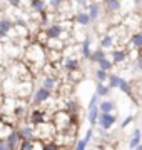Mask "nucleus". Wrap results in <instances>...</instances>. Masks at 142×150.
Returning a JSON list of instances; mask_svg holds the SVG:
<instances>
[{
    "label": "nucleus",
    "instance_id": "nucleus-1",
    "mask_svg": "<svg viewBox=\"0 0 142 150\" xmlns=\"http://www.w3.org/2000/svg\"><path fill=\"white\" fill-rule=\"evenodd\" d=\"M25 60L28 64H38L40 67H44L47 59H45V48L42 43H32L28 45L27 50H25Z\"/></svg>",
    "mask_w": 142,
    "mask_h": 150
},
{
    "label": "nucleus",
    "instance_id": "nucleus-2",
    "mask_svg": "<svg viewBox=\"0 0 142 150\" xmlns=\"http://www.w3.org/2000/svg\"><path fill=\"white\" fill-rule=\"evenodd\" d=\"M54 129L57 134H67V132H70L69 127H74V115L67 112V110H59V112L54 115Z\"/></svg>",
    "mask_w": 142,
    "mask_h": 150
},
{
    "label": "nucleus",
    "instance_id": "nucleus-3",
    "mask_svg": "<svg viewBox=\"0 0 142 150\" xmlns=\"http://www.w3.org/2000/svg\"><path fill=\"white\" fill-rule=\"evenodd\" d=\"M117 122V115H114L112 112H99L97 117V125L104 130H110Z\"/></svg>",
    "mask_w": 142,
    "mask_h": 150
},
{
    "label": "nucleus",
    "instance_id": "nucleus-4",
    "mask_svg": "<svg viewBox=\"0 0 142 150\" xmlns=\"http://www.w3.org/2000/svg\"><path fill=\"white\" fill-rule=\"evenodd\" d=\"M30 95H32V103L33 105H42V103H45L50 97H52V92L47 90V88H44V87H38L37 90L32 92Z\"/></svg>",
    "mask_w": 142,
    "mask_h": 150
},
{
    "label": "nucleus",
    "instance_id": "nucleus-5",
    "mask_svg": "<svg viewBox=\"0 0 142 150\" xmlns=\"http://www.w3.org/2000/svg\"><path fill=\"white\" fill-rule=\"evenodd\" d=\"M44 32L47 35V38H62V35L65 33V30H64V25L62 23H52V25H47L44 28Z\"/></svg>",
    "mask_w": 142,
    "mask_h": 150
},
{
    "label": "nucleus",
    "instance_id": "nucleus-6",
    "mask_svg": "<svg viewBox=\"0 0 142 150\" xmlns=\"http://www.w3.org/2000/svg\"><path fill=\"white\" fill-rule=\"evenodd\" d=\"M4 140H5L7 149H9V150L17 149V145H18V142H20V137H18V134H17V129H15V127L9 130V134L4 137Z\"/></svg>",
    "mask_w": 142,
    "mask_h": 150
},
{
    "label": "nucleus",
    "instance_id": "nucleus-7",
    "mask_svg": "<svg viewBox=\"0 0 142 150\" xmlns=\"http://www.w3.org/2000/svg\"><path fill=\"white\" fill-rule=\"evenodd\" d=\"M17 134L20 139H35V125H32V123L20 125L17 129Z\"/></svg>",
    "mask_w": 142,
    "mask_h": 150
},
{
    "label": "nucleus",
    "instance_id": "nucleus-8",
    "mask_svg": "<svg viewBox=\"0 0 142 150\" xmlns=\"http://www.w3.org/2000/svg\"><path fill=\"white\" fill-rule=\"evenodd\" d=\"M32 83L30 82H23L22 80V83H18V85L15 87V93H17V97L18 98H27V97H30V93H32Z\"/></svg>",
    "mask_w": 142,
    "mask_h": 150
},
{
    "label": "nucleus",
    "instance_id": "nucleus-9",
    "mask_svg": "<svg viewBox=\"0 0 142 150\" xmlns=\"http://www.w3.org/2000/svg\"><path fill=\"white\" fill-rule=\"evenodd\" d=\"M62 67H64V70H67V72H72V70H79V67H80V60L77 59V57H62Z\"/></svg>",
    "mask_w": 142,
    "mask_h": 150
},
{
    "label": "nucleus",
    "instance_id": "nucleus-10",
    "mask_svg": "<svg viewBox=\"0 0 142 150\" xmlns=\"http://www.w3.org/2000/svg\"><path fill=\"white\" fill-rule=\"evenodd\" d=\"M30 123L32 125H38V123H42L47 120V113L44 110H40V108H33L32 112H30V117H28Z\"/></svg>",
    "mask_w": 142,
    "mask_h": 150
},
{
    "label": "nucleus",
    "instance_id": "nucleus-11",
    "mask_svg": "<svg viewBox=\"0 0 142 150\" xmlns=\"http://www.w3.org/2000/svg\"><path fill=\"white\" fill-rule=\"evenodd\" d=\"M74 22L79 23V25H82V27H89L92 23V18L89 17L87 12H77L75 15H74Z\"/></svg>",
    "mask_w": 142,
    "mask_h": 150
},
{
    "label": "nucleus",
    "instance_id": "nucleus-12",
    "mask_svg": "<svg viewBox=\"0 0 142 150\" xmlns=\"http://www.w3.org/2000/svg\"><path fill=\"white\" fill-rule=\"evenodd\" d=\"M40 87H44V88H47V90L50 92H54L55 88H57V77H54V75H45L44 79H42V85Z\"/></svg>",
    "mask_w": 142,
    "mask_h": 150
},
{
    "label": "nucleus",
    "instance_id": "nucleus-13",
    "mask_svg": "<svg viewBox=\"0 0 142 150\" xmlns=\"http://www.w3.org/2000/svg\"><path fill=\"white\" fill-rule=\"evenodd\" d=\"M100 12H102V7L99 5L97 2L89 4V5H87V13H89V17L92 18V22H95L99 17H100Z\"/></svg>",
    "mask_w": 142,
    "mask_h": 150
},
{
    "label": "nucleus",
    "instance_id": "nucleus-14",
    "mask_svg": "<svg viewBox=\"0 0 142 150\" xmlns=\"http://www.w3.org/2000/svg\"><path fill=\"white\" fill-rule=\"evenodd\" d=\"M112 64L114 65H119V64H124L127 60V50H112Z\"/></svg>",
    "mask_w": 142,
    "mask_h": 150
},
{
    "label": "nucleus",
    "instance_id": "nucleus-15",
    "mask_svg": "<svg viewBox=\"0 0 142 150\" xmlns=\"http://www.w3.org/2000/svg\"><path fill=\"white\" fill-rule=\"evenodd\" d=\"M97 108H99V112H114L117 108V105H115L114 100H99Z\"/></svg>",
    "mask_w": 142,
    "mask_h": 150
},
{
    "label": "nucleus",
    "instance_id": "nucleus-16",
    "mask_svg": "<svg viewBox=\"0 0 142 150\" xmlns=\"http://www.w3.org/2000/svg\"><path fill=\"white\" fill-rule=\"evenodd\" d=\"M142 144V135H141V129H136L132 134L131 140H129V149H137Z\"/></svg>",
    "mask_w": 142,
    "mask_h": 150
},
{
    "label": "nucleus",
    "instance_id": "nucleus-17",
    "mask_svg": "<svg viewBox=\"0 0 142 150\" xmlns=\"http://www.w3.org/2000/svg\"><path fill=\"white\" fill-rule=\"evenodd\" d=\"M129 42H131V45L134 47V50H141V47H142V33L139 32V30H136V32L131 35Z\"/></svg>",
    "mask_w": 142,
    "mask_h": 150
},
{
    "label": "nucleus",
    "instance_id": "nucleus-18",
    "mask_svg": "<svg viewBox=\"0 0 142 150\" xmlns=\"http://www.w3.org/2000/svg\"><path fill=\"white\" fill-rule=\"evenodd\" d=\"M95 93L99 95V98H104V97H109L110 88L107 87L105 82H97V85H95Z\"/></svg>",
    "mask_w": 142,
    "mask_h": 150
},
{
    "label": "nucleus",
    "instance_id": "nucleus-19",
    "mask_svg": "<svg viewBox=\"0 0 142 150\" xmlns=\"http://www.w3.org/2000/svg\"><path fill=\"white\" fill-rule=\"evenodd\" d=\"M12 27H13V22H12L10 18H7V17H2V18H0V32L2 33L9 35V33L12 32Z\"/></svg>",
    "mask_w": 142,
    "mask_h": 150
},
{
    "label": "nucleus",
    "instance_id": "nucleus-20",
    "mask_svg": "<svg viewBox=\"0 0 142 150\" xmlns=\"http://www.w3.org/2000/svg\"><path fill=\"white\" fill-rule=\"evenodd\" d=\"M105 10L109 12V13H115V12L120 10V7H122V4H120V0H105Z\"/></svg>",
    "mask_w": 142,
    "mask_h": 150
},
{
    "label": "nucleus",
    "instance_id": "nucleus-21",
    "mask_svg": "<svg viewBox=\"0 0 142 150\" xmlns=\"http://www.w3.org/2000/svg\"><path fill=\"white\" fill-rule=\"evenodd\" d=\"M90 43H92V40H90V37H85L82 40V45H80V52H82V57L85 60L89 59V55H90V52H92V48H90Z\"/></svg>",
    "mask_w": 142,
    "mask_h": 150
},
{
    "label": "nucleus",
    "instance_id": "nucleus-22",
    "mask_svg": "<svg viewBox=\"0 0 142 150\" xmlns=\"http://www.w3.org/2000/svg\"><path fill=\"white\" fill-rule=\"evenodd\" d=\"M45 7H47L45 0H30V10L35 12V13H40V12H44V10H45Z\"/></svg>",
    "mask_w": 142,
    "mask_h": 150
},
{
    "label": "nucleus",
    "instance_id": "nucleus-23",
    "mask_svg": "<svg viewBox=\"0 0 142 150\" xmlns=\"http://www.w3.org/2000/svg\"><path fill=\"white\" fill-rule=\"evenodd\" d=\"M97 117H99V108L97 107H90L87 112V120L90 123V127H95L97 125Z\"/></svg>",
    "mask_w": 142,
    "mask_h": 150
},
{
    "label": "nucleus",
    "instance_id": "nucleus-24",
    "mask_svg": "<svg viewBox=\"0 0 142 150\" xmlns=\"http://www.w3.org/2000/svg\"><path fill=\"white\" fill-rule=\"evenodd\" d=\"M104 55H105V50L99 47L97 50H92V52H90V55H89V59H87V60H89V62H92V64H97V62L102 59Z\"/></svg>",
    "mask_w": 142,
    "mask_h": 150
},
{
    "label": "nucleus",
    "instance_id": "nucleus-25",
    "mask_svg": "<svg viewBox=\"0 0 142 150\" xmlns=\"http://www.w3.org/2000/svg\"><path fill=\"white\" fill-rule=\"evenodd\" d=\"M120 79H122V77L117 75V74H109V77H107V87H109L110 90H112V88H117Z\"/></svg>",
    "mask_w": 142,
    "mask_h": 150
},
{
    "label": "nucleus",
    "instance_id": "nucleus-26",
    "mask_svg": "<svg viewBox=\"0 0 142 150\" xmlns=\"http://www.w3.org/2000/svg\"><path fill=\"white\" fill-rule=\"evenodd\" d=\"M114 47V37L110 35V33H105L104 37L100 38V48H104V50H107V48Z\"/></svg>",
    "mask_w": 142,
    "mask_h": 150
},
{
    "label": "nucleus",
    "instance_id": "nucleus-27",
    "mask_svg": "<svg viewBox=\"0 0 142 150\" xmlns=\"http://www.w3.org/2000/svg\"><path fill=\"white\" fill-rule=\"evenodd\" d=\"M97 65H99V69H102V70H107V72H110V70L114 69V64H112V60L110 59H107V57H102V59L97 62Z\"/></svg>",
    "mask_w": 142,
    "mask_h": 150
},
{
    "label": "nucleus",
    "instance_id": "nucleus-28",
    "mask_svg": "<svg viewBox=\"0 0 142 150\" xmlns=\"http://www.w3.org/2000/svg\"><path fill=\"white\" fill-rule=\"evenodd\" d=\"M117 88H120V90L124 92V93H127V95H131V97H132V85H131V82H127L126 79H120L119 87H117Z\"/></svg>",
    "mask_w": 142,
    "mask_h": 150
},
{
    "label": "nucleus",
    "instance_id": "nucleus-29",
    "mask_svg": "<svg viewBox=\"0 0 142 150\" xmlns=\"http://www.w3.org/2000/svg\"><path fill=\"white\" fill-rule=\"evenodd\" d=\"M107 77H109V72H107V70L97 69V72H95V79H97V82H107Z\"/></svg>",
    "mask_w": 142,
    "mask_h": 150
},
{
    "label": "nucleus",
    "instance_id": "nucleus-30",
    "mask_svg": "<svg viewBox=\"0 0 142 150\" xmlns=\"http://www.w3.org/2000/svg\"><path fill=\"white\" fill-rule=\"evenodd\" d=\"M89 144H90V142H87L85 139H80V140H77L75 144H74V147H75L77 150H85L89 147Z\"/></svg>",
    "mask_w": 142,
    "mask_h": 150
},
{
    "label": "nucleus",
    "instance_id": "nucleus-31",
    "mask_svg": "<svg viewBox=\"0 0 142 150\" xmlns=\"http://www.w3.org/2000/svg\"><path fill=\"white\" fill-rule=\"evenodd\" d=\"M62 7V2L60 0H49V8L50 10H59Z\"/></svg>",
    "mask_w": 142,
    "mask_h": 150
},
{
    "label": "nucleus",
    "instance_id": "nucleus-32",
    "mask_svg": "<svg viewBox=\"0 0 142 150\" xmlns=\"http://www.w3.org/2000/svg\"><path fill=\"white\" fill-rule=\"evenodd\" d=\"M97 103H99V95H97V93H94V95L90 97V100H89L87 108H90V107H97Z\"/></svg>",
    "mask_w": 142,
    "mask_h": 150
},
{
    "label": "nucleus",
    "instance_id": "nucleus-33",
    "mask_svg": "<svg viewBox=\"0 0 142 150\" xmlns=\"http://www.w3.org/2000/svg\"><path fill=\"white\" fill-rule=\"evenodd\" d=\"M134 118H136V117H134V115H129V117H127V118H124V122L120 123V129H126L127 125H131V123L134 122Z\"/></svg>",
    "mask_w": 142,
    "mask_h": 150
},
{
    "label": "nucleus",
    "instance_id": "nucleus-34",
    "mask_svg": "<svg viewBox=\"0 0 142 150\" xmlns=\"http://www.w3.org/2000/svg\"><path fill=\"white\" fill-rule=\"evenodd\" d=\"M75 5L79 7V8H87L89 0H75Z\"/></svg>",
    "mask_w": 142,
    "mask_h": 150
},
{
    "label": "nucleus",
    "instance_id": "nucleus-35",
    "mask_svg": "<svg viewBox=\"0 0 142 150\" xmlns=\"http://www.w3.org/2000/svg\"><path fill=\"white\" fill-rule=\"evenodd\" d=\"M9 2V5L13 7V8H18V7L22 5V0H7Z\"/></svg>",
    "mask_w": 142,
    "mask_h": 150
},
{
    "label": "nucleus",
    "instance_id": "nucleus-36",
    "mask_svg": "<svg viewBox=\"0 0 142 150\" xmlns=\"http://www.w3.org/2000/svg\"><path fill=\"white\" fill-rule=\"evenodd\" d=\"M92 137H94V129H92V127H89V130L85 132V137H84V139L87 140V142H90V140H92Z\"/></svg>",
    "mask_w": 142,
    "mask_h": 150
},
{
    "label": "nucleus",
    "instance_id": "nucleus-37",
    "mask_svg": "<svg viewBox=\"0 0 142 150\" xmlns=\"http://www.w3.org/2000/svg\"><path fill=\"white\" fill-rule=\"evenodd\" d=\"M5 37H7L5 33H2V32H0V42H2V40H4V38H5Z\"/></svg>",
    "mask_w": 142,
    "mask_h": 150
},
{
    "label": "nucleus",
    "instance_id": "nucleus-38",
    "mask_svg": "<svg viewBox=\"0 0 142 150\" xmlns=\"http://www.w3.org/2000/svg\"><path fill=\"white\" fill-rule=\"evenodd\" d=\"M60 2H62V4H64V2H67V0H60Z\"/></svg>",
    "mask_w": 142,
    "mask_h": 150
},
{
    "label": "nucleus",
    "instance_id": "nucleus-39",
    "mask_svg": "<svg viewBox=\"0 0 142 150\" xmlns=\"http://www.w3.org/2000/svg\"><path fill=\"white\" fill-rule=\"evenodd\" d=\"M100 2H105V0H100Z\"/></svg>",
    "mask_w": 142,
    "mask_h": 150
}]
</instances>
